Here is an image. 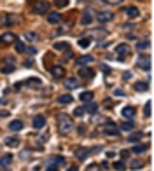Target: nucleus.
Returning a JSON list of instances; mask_svg holds the SVG:
<instances>
[{
	"instance_id": "obj_6",
	"label": "nucleus",
	"mask_w": 154,
	"mask_h": 171,
	"mask_svg": "<svg viewBox=\"0 0 154 171\" xmlns=\"http://www.w3.org/2000/svg\"><path fill=\"white\" fill-rule=\"evenodd\" d=\"M116 52H117L119 56H121V59H123V56L130 54V47H128V44H119L117 47H116Z\"/></svg>"
},
{
	"instance_id": "obj_14",
	"label": "nucleus",
	"mask_w": 154,
	"mask_h": 171,
	"mask_svg": "<svg viewBox=\"0 0 154 171\" xmlns=\"http://www.w3.org/2000/svg\"><path fill=\"white\" fill-rule=\"evenodd\" d=\"M138 65L144 66V70H151V63H149V56H140Z\"/></svg>"
},
{
	"instance_id": "obj_13",
	"label": "nucleus",
	"mask_w": 154,
	"mask_h": 171,
	"mask_svg": "<svg viewBox=\"0 0 154 171\" xmlns=\"http://www.w3.org/2000/svg\"><path fill=\"white\" fill-rule=\"evenodd\" d=\"M126 14H128V18L135 19V18H138V16H140V12H138V9H137V7H133V5H131V7L126 9Z\"/></svg>"
},
{
	"instance_id": "obj_7",
	"label": "nucleus",
	"mask_w": 154,
	"mask_h": 171,
	"mask_svg": "<svg viewBox=\"0 0 154 171\" xmlns=\"http://www.w3.org/2000/svg\"><path fill=\"white\" fill-rule=\"evenodd\" d=\"M44 124H46L44 115H35V117H33V128L35 129H42V128H44Z\"/></svg>"
},
{
	"instance_id": "obj_22",
	"label": "nucleus",
	"mask_w": 154,
	"mask_h": 171,
	"mask_svg": "<svg viewBox=\"0 0 154 171\" xmlns=\"http://www.w3.org/2000/svg\"><path fill=\"white\" fill-rule=\"evenodd\" d=\"M11 163H12V156H9V154L0 159V166H9Z\"/></svg>"
},
{
	"instance_id": "obj_18",
	"label": "nucleus",
	"mask_w": 154,
	"mask_h": 171,
	"mask_svg": "<svg viewBox=\"0 0 154 171\" xmlns=\"http://www.w3.org/2000/svg\"><path fill=\"white\" fill-rule=\"evenodd\" d=\"M79 75H81V77H88V79H91L93 77V70H91V68H81V70H79Z\"/></svg>"
},
{
	"instance_id": "obj_27",
	"label": "nucleus",
	"mask_w": 154,
	"mask_h": 171,
	"mask_svg": "<svg viewBox=\"0 0 154 171\" xmlns=\"http://www.w3.org/2000/svg\"><path fill=\"white\" fill-rule=\"evenodd\" d=\"M14 47H16L18 52H25V51H26V45H25L23 42H18V40H16V44H14Z\"/></svg>"
},
{
	"instance_id": "obj_20",
	"label": "nucleus",
	"mask_w": 154,
	"mask_h": 171,
	"mask_svg": "<svg viewBox=\"0 0 154 171\" xmlns=\"http://www.w3.org/2000/svg\"><path fill=\"white\" fill-rule=\"evenodd\" d=\"M75 154H77V157H79V159H86V157H88V154H89V150H88V149H77Z\"/></svg>"
},
{
	"instance_id": "obj_26",
	"label": "nucleus",
	"mask_w": 154,
	"mask_h": 171,
	"mask_svg": "<svg viewBox=\"0 0 154 171\" xmlns=\"http://www.w3.org/2000/svg\"><path fill=\"white\" fill-rule=\"evenodd\" d=\"M79 63H81V65H89V63H93V56H82V58H79Z\"/></svg>"
},
{
	"instance_id": "obj_44",
	"label": "nucleus",
	"mask_w": 154,
	"mask_h": 171,
	"mask_svg": "<svg viewBox=\"0 0 154 171\" xmlns=\"http://www.w3.org/2000/svg\"><path fill=\"white\" fill-rule=\"evenodd\" d=\"M123 79H124V80H128V79H131V73H130V72H126L124 75H123Z\"/></svg>"
},
{
	"instance_id": "obj_39",
	"label": "nucleus",
	"mask_w": 154,
	"mask_h": 171,
	"mask_svg": "<svg viewBox=\"0 0 154 171\" xmlns=\"http://www.w3.org/2000/svg\"><path fill=\"white\" fill-rule=\"evenodd\" d=\"M82 114H84V108L82 107H79V108H75V110H74V115H75V117H81Z\"/></svg>"
},
{
	"instance_id": "obj_36",
	"label": "nucleus",
	"mask_w": 154,
	"mask_h": 171,
	"mask_svg": "<svg viewBox=\"0 0 154 171\" xmlns=\"http://www.w3.org/2000/svg\"><path fill=\"white\" fill-rule=\"evenodd\" d=\"M149 47V42H138L137 44V49L138 51H144V49H147Z\"/></svg>"
},
{
	"instance_id": "obj_31",
	"label": "nucleus",
	"mask_w": 154,
	"mask_h": 171,
	"mask_svg": "<svg viewBox=\"0 0 154 171\" xmlns=\"http://www.w3.org/2000/svg\"><path fill=\"white\" fill-rule=\"evenodd\" d=\"M135 89H137V91H145L147 84L145 82H137V84H135Z\"/></svg>"
},
{
	"instance_id": "obj_43",
	"label": "nucleus",
	"mask_w": 154,
	"mask_h": 171,
	"mask_svg": "<svg viewBox=\"0 0 154 171\" xmlns=\"http://www.w3.org/2000/svg\"><path fill=\"white\" fill-rule=\"evenodd\" d=\"M128 156H130V152H128V150H123V152H121V157H123V159H126Z\"/></svg>"
},
{
	"instance_id": "obj_30",
	"label": "nucleus",
	"mask_w": 154,
	"mask_h": 171,
	"mask_svg": "<svg viewBox=\"0 0 154 171\" xmlns=\"http://www.w3.org/2000/svg\"><path fill=\"white\" fill-rule=\"evenodd\" d=\"M12 72H14V65L7 63L5 66H2V73H5V75H7V73H12Z\"/></svg>"
},
{
	"instance_id": "obj_4",
	"label": "nucleus",
	"mask_w": 154,
	"mask_h": 171,
	"mask_svg": "<svg viewBox=\"0 0 154 171\" xmlns=\"http://www.w3.org/2000/svg\"><path fill=\"white\" fill-rule=\"evenodd\" d=\"M112 18H114V14L109 12V11H100L98 12V21L100 23H109V21H112Z\"/></svg>"
},
{
	"instance_id": "obj_47",
	"label": "nucleus",
	"mask_w": 154,
	"mask_h": 171,
	"mask_svg": "<svg viewBox=\"0 0 154 171\" xmlns=\"http://www.w3.org/2000/svg\"><path fill=\"white\" fill-rule=\"evenodd\" d=\"M67 171H79V169H77L75 166H72V168H68V169H67Z\"/></svg>"
},
{
	"instance_id": "obj_45",
	"label": "nucleus",
	"mask_w": 154,
	"mask_h": 171,
	"mask_svg": "<svg viewBox=\"0 0 154 171\" xmlns=\"http://www.w3.org/2000/svg\"><path fill=\"white\" fill-rule=\"evenodd\" d=\"M7 115H9V112H7V110H2V112H0V117H7Z\"/></svg>"
},
{
	"instance_id": "obj_16",
	"label": "nucleus",
	"mask_w": 154,
	"mask_h": 171,
	"mask_svg": "<svg viewBox=\"0 0 154 171\" xmlns=\"http://www.w3.org/2000/svg\"><path fill=\"white\" fill-rule=\"evenodd\" d=\"M133 115H135V108H133V107H124V108H123V117L131 119Z\"/></svg>"
},
{
	"instance_id": "obj_19",
	"label": "nucleus",
	"mask_w": 154,
	"mask_h": 171,
	"mask_svg": "<svg viewBox=\"0 0 154 171\" xmlns=\"http://www.w3.org/2000/svg\"><path fill=\"white\" fill-rule=\"evenodd\" d=\"M53 47H54L56 51H68L70 45H68L67 42H56L54 45H53Z\"/></svg>"
},
{
	"instance_id": "obj_38",
	"label": "nucleus",
	"mask_w": 154,
	"mask_h": 171,
	"mask_svg": "<svg viewBox=\"0 0 154 171\" xmlns=\"http://www.w3.org/2000/svg\"><path fill=\"white\" fill-rule=\"evenodd\" d=\"M142 166H144V163H142V161H133V163H131V168H133V169H138V168H142Z\"/></svg>"
},
{
	"instance_id": "obj_34",
	"label": "nucleus",
	"mask_w": 154,
	"mask_h": 171,
	"mask_svg": "<svg viewBox=\"0 0 154 171\" xmlns=\"http://www.w3.org/2000/svg\"><path fill=\"white\" fill-rule=\"evenodd\" d=\"M49 163H54V164H65V159L63 157H53Z\"/></svg>"
},
{
	"instance_id": "obj_21",
	"label": "nucleus",
	"mask_w": 154,
	"mask_h": 171,
	"mask_svg": "<svg viewBox=\"0 0 154 171\" xmlns=\"http://www.w3.org/2000/svg\"><path fill=\"white\" fill-rule=\"evenodd\" d=\"M91 21H93L91 14H89V12H84L82 18H81V23H82V25H91Z\"/></svg>"
},
{
	"instance_id": "obj_24",
	"label": "nucleus",
	"mask_w": 154,
	"mask_h": 171,
	"mask_svg": "<svg viewBox=\"0 0 154 171\" xmlns=\"http://www.w3.org/2000/svg\"><path fill=\"white\" fill-rule=\"evenodd\" d=\"M81 100H82L84 103H88V101H91V100H93V93H89V91H86V93H82V94H81Z\"/></svg>"
},
{
	"instance_id": "obj_10",
	"label": "nucleus",
	"mask_w": 154,
	"mask_h": 171,
	"mask_svg": "<svg viewBox=\"0 0 154 171\" xmlns=\"http://www.w3.org/2000/svg\"><path fill=\"white\" fill-rule=\"evenodd\" d=\"M103 133L109 136H117L119 135V129L116 128V126H107V128H103Z\"/></svg>"
},
{
	"instance_id": "obj_2",
	"label": "nucleus",
	"mask_w": 154,
	"mask_h": 171,
	"mask_svg": "<svg viewBox=\"0 0 154 171\" xmlns=\"http://www.w3.org/2000/svg\"><path fill=\"white\" fill-rule=\"evenodd\" d=\"M32 12H35V14H46V12H49V2H46V0H35V2H32Z\"/></svg>"
},
{
	"instance_id": "obj_32",
	"label": "nucleus",
	"mask_w": 154,
	"mask_h": 171,
	"mask_svg": "<svg viewBox=\"0 0 154 171\" xmlns=\"http://www.w3.org/2000/svg\"><path fill=\"white\" fill-rule=\"evenodd\" d=\"M151 107H152V103H151V101H147V103H145V108H144L145 117H151Z\"/></svg>"
},
{
	"instance_id": "obj_5",
	"label": "nucleus",
	"mask_w": 154,
	"mask_h": 171,
	"mask_svg": "<svg viewBox=\"0 0 154 171\" xmlns=\"http://www.w3.org/2000/svg\"><path fill=\"white\" fill-rule=\"evenodd\" d=\"M51 73H53L54 79H63L65 77V68L63 66H53L51 68Z\"/></svg>"
},
{
	"instance_id": "obj_11",
	"label": "nucleus",
	"mask_w": 154,
	"mask_h": 171,
	"mask_svg": "<svg viewBox=\"0 0 154 171\" xmlns=\"http://www.w3.org/2000/svg\"><path fill=\"white\" fill-rule=\"evenodd\" d=\"M12 23H14V18L11 14L0 18V26H9V25H12Z\"/></svg>"
},
{
	"instance_id": "obj_42",
	"label": "nucleus",
	"mask_w": 154,
	"mask_h": 171,
	"mask_svg": "<svg viewBox=\"0 0 154 171\" xmlns=\"http://www.w3.org/2000/svg\"><path fill=\"white\" fill-rule=\"evenodd\" d=\"M35 37H37L35 33H30V32L26 33V39H30V40H35Z\"/></svg>"
},
{
	"instance_id": "obj_46",
	"label": "nucleus",
	"mask_w": 154,
	"mask_h": 171,
	"mask_svg": "<svg viewBox=\"0 0 154 171\" xmlns=\"http://www.w3.org/2000/svg\"><path fill=\"white\" fill-rule=\"evenodd\" d=\"M46 171H58V168H56V166H49Z\"/></svg>"
},
{
	"instance_id": "obj_1",
	"label": "nucleus",
	"mask_w": 154,
	"mask_h": 171,
	"mask_svg": "<svg viewBox=\"0 0 154 171\" xmlns=\"http://www.w3.org/2000/svg\"><path fill=\"white\" fill-rule=\"evenodd\" d=\"M72 128H74L72 119H70L67 114H61L60 117H58V129H60V133L67 135V133H70V131H72Z\"/></svg>"
},
{
	"instance_id": "obj_3",
	"label": "nucleus",
	"mask_w": 154,
	"mask_h": 171,
	"mask_svg": "<svg viewBox=\"0 0 154 171\" xmlns=\"http://www.w3.org/2000/svg\"><path fill=\"white\" fill-rule=\"evenodd\" d=\"M16 42V35L11 33V32H5L0 37V45H5V44H14Z\"/></svg>"
},
{
	"instance_id": "obj_17",
	"label": "nucleus",
	"mask_w": 154,
	"mask_h": 171,
	"mask_svg": "<svg viewBox=\"0 0 154 171\" xmlns=\"http://www.w3.org/2000/svg\"><path fill=\"white\" fill-rule=\"evenodd\" d=\"M65 87H68V89H75L77 87V79L75 77L67 79V80H65Z\"/></svg>"
},
{
	"instance_id": "obj_25",
	"label": "nucleus",
	"mask_w": 154,
	"mask_h": 171,
	"mask_svg": "<svg viewBox=\"0 0 154 171\" xmlns=\"http://www.w3.org/2000/svg\"><path fill=\"white\" fill-rule=\"evenodd\" d=\"M79 45H81V47H84V49H86V47H89V45H91V39H89V37L81 39V40H79Z\"/></svg>"
},
{
	"instance_id": "obj_12",
	"label": "nucleus",
	"mask_w": 154,
	"mask_h": 171,
	"mask_svg": "<svg viewBox=\"0 0 154 171\" xmlns=\"http://www.w3.org/2000/svg\"><path fill=\"white\" fill-rule=\"evenodd\" d=\"M9 129H11V131H21V129H23V122L18 121V119H16V121H11Z\"/></svg>"
},
{
	"instance_id": "obj_40",
	"label": "nucleus",
	"mask_w": 154,
	"mask_h": 171,
	"mask_svg": "<svg viewBox=\"0 0 154 171\" xmlns=\"http://www.w3.org/2000/svg\"><path fill=\"white\" fill-rule=\"evenodd\" d=\"M103 2H107V4H114V5H117V4H121L123 0H103Z\"/></svg>"
},
{
	"instance_id": "obj_29",
	"label": "nucleus",
	"mask_w": 154,
	"mask_h": 171,
	"mask_svg": "<svg viewBox=\"0 0 154 171\" xmlns=\"http://www.w3.org/2000/svg\"><path fill=\"white\" fill-rule=\"evenodd\" d=\"M133 128H135L133 122H123V124H121V129H123V131H133Z\"/></svg>"
},
{
	"instance_id": "obj_9",
	"label": "nucleus",
	"mask_w": 154,
	"mask_h": 171,
	"mask_svg": "<svg viewBox=\"0 0 154 171\" xmlns=\"http://www.w3.org/2000/svg\"><path fill=\"white\" fill-rule=\"evenodd\" d=\"M5 145L7 147H11V149L18 147V145H19V138H16V136H7L5 138Z\"/></svg>"
},
{
	"instance_id": "obj_37",
	"label": "nucleus",
	"mask_w": 154,
	"mask_h": 171,
	"mask_svg": "<svg viewBox=\"0 0 154 171\" xmlns=\"http://www.w3.org/2000/svg\"><path fill=\"white\" fill-rule=\"evenodd\" d=\"M56 7H65L67 4H68V0H54Z\"/></svg>"
},
{
	"instance_id": "obj_35",
	"label": "nucleus",
	"mask_w": 154,
	"mask_h": 171,
	"mask_svg": "<svg viewBox=\"0 0 154 171\" xmlns=\"http://www.w3.org/2000/svg\"><path fill=\"white\" fill-rule=\"evenodd\" d=\"M114 169L123 171V169H124V163H123V161H119V163H114Z\"/></svg>"
},
{
	"instance_id": "obj_41",
	"label": "nucleus",
	"mask_w": 154,
	"mask_h": 171,
	"mask_svg": "<svg viewBox=\"0 0 154 171\" xmlns=\"http://www.w3.org/2000/svg\"><path fill=\"white\" fill-rule=\"evenodd\" d=\"M28 84H40L39 79H28Z\"/></svg>"
},
{
	"instance_id": "obj_33",
	"label": "nucleus",
	"mask_w": 154,
	"mask_h": 171,
	"mask_svg": "<svg viewBox=\"0 0 154 171\" xmlns=\"http://www.w3.org/2000/svg\"><path fill=\"white\" fill-rule=\"evenodd\" d=\"M142 138V133H135V135H131L130 138H128V142H137V140H140Z\"/></svg>"
},
{
	"instance_id": "obj_8",
	"label": "nucleus",
	"mask_w": 154,
	"mask_h": 171,
	"mask_svg": "<svg viewBox=\"0 0 154 171\" xmlns=\"http://www.w3.org/2000/svg\"><path fill=\"white\" fill-rule=\"evenodd\" d=\"M47 21L51 23V25H56V23L61 21V14H60V12H49L47 14Z\"/></svg>"
},
{
	"instance_id": "obj_28",
	"label": "nucleus",
	"mask_w": 154,
	"mask_h": 171,
	"mask_svg": "<svg viewBox=\"0 0 154 171\" xmlns=\"http://www.w3.org/2000/svg\"><path fill=\"white\" fill-rule=\"evenodd\" d=\"M145 145H135V147H133L131 149V152H135V154H142V152H145Z\"/></svg>"
},
{
	"instance_id": "obj_15",
	"label": "nucleus",
	"mask_w": 154,
	"mask_h": 171,
	"mask_svg": "<svg viewBox=\"0 0 154 171\" xmlns=\"http://www.w3.org/2000/svg\"><path fill=\"white\" fill-rule=\"evenodd\" d=\"M72 94H61V96H58V103H61V105H67V103H72Z\"/></svg>"
},
{
	"instance_id": "obj_23",
	"label": "nucleus",
	"mask_w": 154,
	"mask_h": 171,
	"mask_svg": "<svg viewBox=\"0 0 154 171\" xmlns=\"http://www.w3.org/2000/svg\"><path fill=\"white\" fill-rule=\"evenodd\" d=\"M84 110H86V112H89V114H95V112H96V105H95V103H91V101H88V105L84 107Z\"/></svg>"
}]
</instances>
